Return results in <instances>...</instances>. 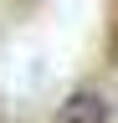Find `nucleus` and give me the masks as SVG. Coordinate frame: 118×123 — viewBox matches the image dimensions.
<instances>
[{"mask_svg":"<svg viewBox=\"0 0 118 123\" xmlns=\"http://www.w3.org/2000/svg\"><path fill=\"white\" fill-rule=\"evenodd\" d=\"M56 123H108V98L103 92H72L56 103Z\"/></svg>","mask_w":118,"mask_h":123,"instance_id":"nucleus-1","label":"nucleus"}]
</instances>
